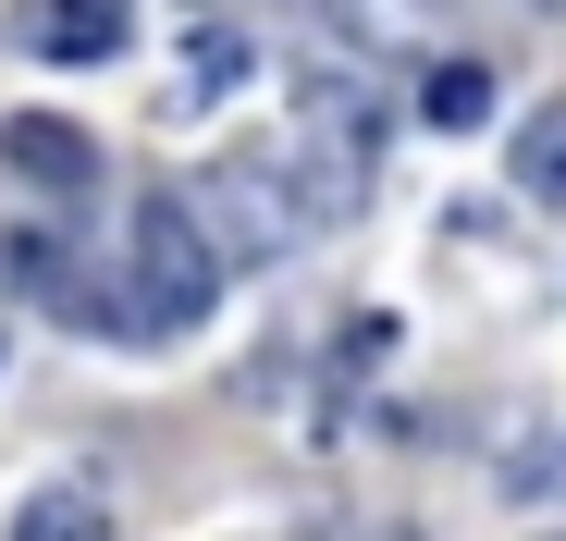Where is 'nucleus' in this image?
<instances>
[{
	"label": "nucleus",
	"instance_id": "7ed1b4c3",
	"mask_svg": "<svg viewBox=\"0 0 566 541\" xmlns=\"http://www.w3.org/2000/svg\"><path fill=\"white\" fill-rule=\"evenodd\" d=\"M0 160L25 172V185H50V198H74L86 172H99V148H86L62 112H13V136H0Z\"/></svg>",
	"mask_w": 566,
	"mask_h": 541
},
{
	"label": "nucleus",
	"instance_id": "20e7f679",
	"mask_svg": "<svg viewBox=\"0 0 566 541\" xmlns=\"http://www.w3.org/2000/svg\"><path fill=\"white\" fill-rule=\"evenodd\" d=\"M222 86H247V38H234V25H198V38H185V62H172V124H198Z\"/></svg>",
	"mask_w": 566,
	"mask_h": 541
},
{
	"label": "nucleus",
	"instance_id": "0eeeda50",
	"mask_svg": "<svg viewBox=\"0 0 566 541\" xmlns=\"http://www.w3.org/2000/svg\"><path fill=\"white\" fill-rule=\"evenodd\" d=\"M38 50H50V62H112V50H124V0H50Z\"/></svg>",
	"mask_w": 566,
	"mask_h": 541
},
{
	"label": "nucleus",
	"instance_id": "1a4fd4ad",
	"mask_svg": "<svg viewBox=\"0 0 566 541\" xmlns=\"http://www.w3.org/2000/svg\"><path fill=\"white\" fill-rule=\"evenodd\" d=\"M13 541H112V505L99 492H38V505H13Z\"/></svg>",
	"mask_w": 566,
	"mask_h": 541
},
{
	"label": "nucleus",
	"instance_id": "39448f33",
	"mask_svg": "<svg viewBox=\"0 0 566 541\" xmlns=\"http://www.w3.org/2000/svg\"><path fill=\"white\" fill-rule=\"evenodd\" d=\"M419 124L431 136H481L493 124V62H431L419 74Z\"/></svg>",
	"mask_w": 566,
	"mask_h": 541
},
{
	"label": "nucleus",
	"instance_id": "f257e3e1",
	"mask_svg": "<svg viewBox=\"0 0 566 541\" xmlns=\"http://www.w3.org/2000/svg\"><path fill=\"white\" fill-rule=\"evenodd\" d=\"M124 296L148 308V332H198L222 308V246L198 234L185 198H136V222H124Z\"/></svg>",
	"mask_w": 566,
	"mask_h": 541
},
{
	"label": "nucleus",
	"instance_id": "6e6552de",
	"mask_svg": "<svg viewBox=\"0 0 566 541\" xmlns=\"http://www.w3.org/2000/svg\"><path fill=\"white\" fill-rule=\"evenodd\" d=\"M431 13H443V0H333V25L357 50H431Z\"/></svg>",
	"mask_w": 566,
	"mask_h": 541
},
{
	"label": "nucleus",
	"instance_id": "f03ea898",
	"mask_svg": "<svg viewBox=\"0 0 566 541\" xmlns=\"http://www.w3.org/2000/svg\"><path fill=\"white\" fill-rule=\"evenodd\" d=\"M210 210L222 222H198L210 246H234V258H283L308 234V198H296V172H271V160H234V172H210Z\"/></svg>",
	"mask_w": 566,
	"mask_h": 541
},
{
	"label": "nucleus",
	"instance_id": "423d86ee",
	"mask_svg": "<svg viewBox=\"0 0 566 541\" xmlns=\"http://www.w3.org/2000/svg\"><path fill=\"white\" fill-rule=\"evenodd\" d=\"M517 198L530 210H566V99H542L517 124Z\"/></svg>",
	"mask_w": 566,
	"mask_h": 541
}]
</instances>
